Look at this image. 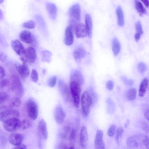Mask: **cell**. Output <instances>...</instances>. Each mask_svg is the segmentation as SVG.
Instances as JSON below:
<instances>
[{
	"label": "cell",
	"mask_w": 149,
	"mask_h": 149,
	"mask_svg": "<svg viewBox=\"0 0 149 149\" xmlns=\"http://www.w3.org/2000/svg\"><path fill=\"white\" fill-rule=\"evenodd\" d=\"M21 121L18 118H13L3 122L4 129L9 132H13L19 129Z\"/></svg>",
	"instance_id": "cell-6"
},
{
	"label": "cell",
	"mask_w": 149,
	"mask_h": 149,
	"mask_svg": "<svg viewBox=\"0 0 149 149\" xmlns=\"http://www.w3.org/2000/svg\"><path fill=\"white\" fill-rule=\"evenodd\" d=\"M12 149H27V148L26 145L23 144H20L16 146Z\"/></svg>",
	"instance_id": "cell-50"
},
{
	"label": "cell",
	"mask_w": 149,
	"mask_h": 149,
	"mask_svg": "<svg viewBox=\"0 0 149 149\" xmlns=\"http://www.w3.org/2000/svg\"><path fill=\"white\" fill-rule=\"evenodd\" d=\"M116 126L115 125H111L107 131V135L110 137L113 136L116 132Z\"/></svg>",
	"instance_id": "cell-36"
},
{
	"label": "cell",
	"mask_w": 149,
	"mask_h": 149,
	"mask_svg": "<svg viewBox=\"0 0 149 149\" xmlns=\"http://www.w3.org/2000/svg\"><path fill=\"white\" fill-rule=\"evenodd\" d=\"M95 149H105V145L103 140L94 141Z\"/></svg>",
	"instance_id": "cell-37"
},
{
	"label": "cell",
	"mask_w": 149,
	"mask_h": 149,
	"mask_svg": "<svg viewBox=\"0 0 149 149\" xmlns=\"http://www.w3.org/2000/svg\"><path fill=\"white\" fill-rule=\"evenodd\" d=\"M70 131V128L69 126H65L60 130L59 136L61 139H65L68 138Z\"/></svg>",
	"instance_id": "cell-26"
},
{
	"label": "cell",
	"mask_w": 149,
	"mask_h": 149,
	"mask_svg": "<svg viewBox=\"0 0 149 149\" xmlns=\"http://www.w3.org/2000/svg\"><path fill=\"white\" fill-rule=\"evenodd\" d=\"M21 104V100L19 97H15L11 100L10 104L11 107H19Z\"/></svg>",
	"instance_id": "cell-33"
},
{
	"label": "cell",
	"mask_w": 149,
	"mask_h": 149,
	"mask_svg": "<svg viewBox=\"0 0 149 149\" xmlns=\"http://www.w3.org/2000/svg\"><path fill=\"white\" fill-rule=\"evenodd\" d=\"M46 8L50 18L53 20H55L57 15V8L55 4L51 2L46 4Z\"/></svg>",
	"instance_id": "cell-18"
},
{
	"label": "cell",
	"mask_w": 149,
	"mask_h": 149,
	"mask_svg": "<svg viewBox=\"0 0 149 149\" xmlns=\"http://www.w3.org/2000/svg\"><path fill=\"white\" fill-rule=\"evenodd\" d=\"M145 136L141 134L132 135L128 138L126 141V144L128 146L132 148H138L143 145Z\"/></svg>",
	"instance_id": "cell-5"
},
{
	"label": "cell",
	"mask_w": 149,
	"mask_h": 149,
	"mask_svg": "<svg viewBox=\"0 0 149 149\" xmlns=\"http://www.w3.org/2000/svg\"><path fill=\"white\" fill-rule=\"evenodd\" d=\"M88 140L87 129L83 126L81 127L79 135L80 143L82 149H87Z\"/></svg>",
	"instance_id": "cell-12"
},
{
	"label": "cell",
	"mask_w": 149,
	"mask_h": 149,
	"mask_svg": "<svg viewBox=\"0 0 149 149\" xmlns=\"http://www.w3.org/2000/svg\"><path fill=\"white\" fill-rule=\"evenodd\" d=\"M54 115L55 120L58 124H61L63 123L65 117V114L61 106L59 105L56 107Z\"/></svg>",
	"instance_id": "cell-15"
},
{
	"label": "cell",
	"mask_w": 149,
	"mask_h": 149,
	"mask_svg": "<svg viewBox=\"0 0 149 149\" xmlns=\"http://www.w3.org/2000/svg\"><path fill=\"white\" fill-rule=\"evenodd\" d=\"M35 22L32 20L25 22L23 24V26L24 27L28 29H33L35 28Z\"/></svg>",
	"instance_id": "cell-34"
},
{
	"label": "cell",
	"mask_w": 149,
	"mask_h": 149,
	"mask_svg": "<svg viewBox=\"0 0 149 149\" xmlns=\"http://www.w3.org/2000/svg\"><path fill=\"white\" fill-rule=\"evenodd\" d=\"M74 36L72 30L68 26L65 30L64 41L66 45H71L73 42Z\"/></svg>",
	"instance_id": "cell-20"
},
{
	"label": "cell",
	"mask_w": 149,
	"mask_h": 149,
	"mask_svg": "<svg viewBox=\"0 0 149 149\" xmlns=\"http://www.w3.org/2000/svg\"><path fill=\"white\" fill-rule=\"evenodd\" d=\"M140 127L141 129L146 133H148L149 127L148 124L144 121H141L140 123Z\"/></svg>",
	"instance_id": "cell-43"
},
{
	"label": "cell",
	"mask_w": 149,
	"mask_h": 149,
	"mask_svg": "<svg viewBox=\"0 0 149 149\" xmlns=\"http://www.w3.org/2000/svg\"><path fill=\"white\" fill-rule=\"evenodd\" d=\"M103 133L102 131L97 130V131L94 141H100L103 140Z\"/></svg>",
	"instance_id": "cell-38"
},
{
	"label": "cell",
	"mask_w": 149,
	"mask_h": 149,
	"mask_svg": "<svg viewBox=\"0 0 149 149\" xmlns=\"http://www.w3.org/2000/svg\"><path fill=\"white\" fill-rule=\"evenodd\" d=\"M141 1L143 2L144 5L147 7H148L149 6V1L148 0H141Z\"/></svg>",
	"instance_id": "cell-56"
},
{
	"label": "cell",
	"mask_w": 149,
	"mask_h": 149,
	"mask_svg": "<svg viewBox=\"0 0 149 149\" xmlns=\"http://www.w3.org/2000/svg\"><path fill=\"white\" fill-rule=\"evenodd\" d=\"M22 57L24 58L26 63H34L37 57L36 50L33 47H29L25 49L23 55Z\"/></svg>",
	"instance_id": "cell-10"
},
{
	"label": "cell",
	"mask_w": 149,
	"mask_h": 149,
	"mask_svg": "<svg viewBox=\"0 0 149 149\" xmlns=\"http://www.w3.org/2000/svg\"><path fill=\"white\" fill-rule=\"evenodd\" d=\"M70 91L75 106L79 107L81 91V85L75 81H71L70 85Z\"/></svg>",
	"instance_id": "cell-3"
},
{
	"label": "cell",
	"mask_w": 149,
	"mask_h": 149,
	"mask_svg": "<svg viewBox=\"0 0 149 149\" xmlns=\"http://www.w3.org/2000/svg\"><path fill=\"white\" fill-rule=\"evenodd\" d=\"M9 98V95L6 92H0V104L6 101Z\"/></svg>",
	"instance_id": "cell-39"
},
{
	"label": "cell",
	"mask_w": 149,
	"mask_h": 149,
	"mask_svg": "<svg viewBox=\"0 0 149 149\" xmlns=\"http://www.w3.org/2000/svg\"><path fill=\"white\" fill-rule=\"evenodd\" d=\"M31 78L32 81L35 83H37L38 80V75L37 71L33 69L31 74Z\"/></svg>",
	"instance_id": "cell-35"
},
{
	"label": "cell",
	"mask_w": 149,
	"mask_h": 149,
	"mask_svg": "<svg viewBox=\"0 0 149 149\" xmlns=\"http://www.w3.org/2000/svg\"><path fill=\"white\" fill-rule=\"evenodd\" d=\"M11 45L12 49L17 54L21 57L23 56L25 49L19 40H15L12 41Z\"/></svg>",
	"instance_id": "cell-13"
},
{
	"label": "cell",
	"mask_w": 149,
	"mask_h": 149,
	"mask_svg": "<svg viewBox=\"0 0 149 149\" xmlns=\"http://www.w3.org/2000/svg\"><path fill=\"white\" fill-rule=\"evenodd\" d=\"M144 116L145 118L148 120H149V110L148 109L144 113Z\"/></svg>",
	"instance_id": "cell-55"
},
{
	"label": "cell",
	"mask_w": 149,
	"mask_h": 149,
	"mask_svg": "<svg viewBox=\"0 0 149 149\" xmlns=\"http://www.w3.org/2000/svg\"><path fill=\"white\" fill-rule=\"evenodd\" d=\"M2 14L1 11V10L0 9V19L2 18Z\"/></svg>",
	"instance_id": "cell-58"
},
{
	"label": "cell",
	"mask_w": 149,
	"mask_h": 149,
	"mask_svg": "<svg viewBox=\"0 0 149 149\" xmlns=\"http://www.w3.org/2000/svg\"><path fill=\"white\" fill-rule=\"evenodd\" d=\"M75 30L76 35L77 38L84 37L87 35L85 25L82 23L77 24L75 26Z\"/></svg>",
	"instance_id": "cell-19"
},
{
	"label": "cell",
	"mask_w": 149,
	"mask_h": 149,
	"mask_svg": "<svg viewBox=\"0 0 149 149\" xmlns=\"http://www.w3.org/2000/svg\"><path fill=\"white\" fill-rule=\"evenodd\" d=\"M130 123V121L129 120H128L126 123H125V128H127L128 126Z\"/></svg>",
	"instance_id": "cell-57"
},
{
	"label": "cell",
	"mask_w": 149,
	"mask_h": 149,
	"mask_svg": "<svg viewBox=\"0 0 149 149\" xmlns=\"http://www.w3.org/2000/svg\"><path fill=\"white\" fill-rule=\"evenodd\" d=\"M141 34L138 33L136 32L135 35V39L136 41H138L139 40L141 37Z\"/></svg>",
	"instance_id": "cell-53"
},
{
	"label": "cell",
	"mask_w": 149,
	"mask_h": 149,
	"mask_svg": "<svg viewBox=\"0 0 149 149\" xmlns=\"http://www.w3.org/2000/svg\"><path fill=\"white\" fill-rule=\"evenodd\" d=\"M19 112L14 109H8L0 113V121H5L13 118H19Z\"/></svg>",
	"instance_id": "cell-8"
},
{
	"label": "cell",
	"mask_w": 149,
	"mask_h": 149,
	"mask_svg": "<svg viewBox=\"0 0 149 149\" xmlns=\"http://www.w3.org/2000/svg\"><path fill=\"white\" fill-rule=\"evenodd\" d=\"M138 69L139 72L141 73H144L146 70L147 66L145 63L143 62H140L138 65Z\"/></svg>",
	"instance_id": "cell-41"
},
{
	"label": "cell",
	"mask_w": 149,
	"mask_h": 149,
	"mask_svg": "<svg viewBox=\"0 0 149 149\" xmlns=\"http://www.w3.org/2000/svg\"><path fill=\"white\" fill-rule=\"evenodd\" d=\"M37 131L40 139H47L48 134L47 125L46 122L43 119H41L38 123Z\"/></svg>",
	"instance_id": "cell-9"
},
{
	"label": "cell",
	"mask_w": 149,
	"mask_h": 149,
	"mask_svg": "<svg viewBox=\"0 0 149 149\" xmlns=\"http://www.w3.org/2000/svg\"><path fill=\"white\" fill-rule=\"evenodd\" d=\"M82 112L85 116H87L90 112V108L92 104V99L90 94L87 91L84 92L81 99Z\"/></svg>",
	"instance_id": "cell-4"
},
{
	"label": "cell",
	"mask_w": 149,
	"mask_h": 149,
	"mask_svg": "<svg viewBox=\"0 0 149 149\" xmlns=\"http://www.w3.org/2000/svg\"><path fill=\"white\" fill-rule=\"evenodd\" d=\"M9 80L7 79H2L0 81V88H3L9 84Z\"/></svg>",
	"instance_id": "cell-44"
},
{
	"label": "cell",
	"mask_w": 149,
	"mask_h": 149,
	"mask_svg": "<svg viewBox=\"0 0 149 149\" xmlns=\"http://www.w3.org/2000/svg\"><path fill=\"white\" fill-rule=\"evenodd\" d=\"M116 13L118 18V23L119 25L123 26L124 23V15L120 6H118L116 9Z\"/></svg>",
	"instance_id": "cell-25"
},
{
	"label": "cell",
	"mask_w": 149,
	"mask_h": 149,
	"mask_svg": "<svg viewBox=\"0 0 149 149\" xmlns=\"http://www.w3.org/2000/svg\"><path fill=\"white\" fill-rule=\"evenodd\" d=\"M136 8L140 16L147 13V11L142 3L138 0L135 1Z\"/></svg>",
	"instance_id": "cell-28"
},
{
	"label": "cell",
	"mask_w": 149,
	"mask_h": 149,
	"mask_svg": "<svg viewBox=\"0 0 149 149\" xmlns=\"http://www.w3.org/2000/svg\"><path fill=\"white\" fill-rule=\"evenodd\" d=\"M136 91L135 88H132L128 91L127 97L128 99L130 101L134 100L136 97Z\"/></svg>",
	"instance_id": "cell-30"
},
{
	"label": "cell",
	"mask_w": 149,
	"mask_h": 149,
	"mask_svg": "<svg viewBox=\"0 0 149 149\" xmlns=\"http://www.w3.org/2000/svg\"><path fill=\"white\" fill-rule=\"evenodd\" d=\"M86 52L85 49L82 47H78L74 50L73 52V56L76 61L80 60L86 55Z\"/></svg>",
	"instance_id": "cell-23"
},
{
	"label": "cell",
	"mask_w": 149,
	"mask_h": 149,
	"mask_svg": "<svg viewBox=\"0 0 149 149\" xmlns=\"http://www.w3.org/2000/svg\"><path fill=\"white\" fill-rule=\"evenodd\" d=\"M24 139V136L22 134L16 133L11 134L8 137L9 142L15 146L21 144Z\"/></svg>",
	"instance_id": "cell-16"
},
{
	"label": "cell",
	"mask_w": 149,
	"mask_h": 149,
	"mask_svg": "<svg viewBox=\"0 0 149 149\" xmlns=\"http://www.w3.org/2000/svg\"><path fill=\"white\" fill-rule=\"evenodd\" d=\"M85 22L87 35L89 37H91L92 33V21L91 17L88 14H86L85 15Z\"/></svg>",
	"instance_id": "cell-22"
},
{
	"label": "cell",
	"mask_w": 149,
	"mask_h": 149,
	"mask_svg": "<svg viewBox=\"0 0 149 149\" xmlns=\"http://www.w3.org/2000/svg\"><path fill=\"white\" fill-rule=\"evenodd\" d=\"M26 107L29 117L33 120L36 119L38 116V109L36 102L32 99L29 100L26 103Z\"/></svg>",
	"instance_id": "cell-7"
},
{
	"label": "cell",
	"mask_w": 149,
	"mask_h": 149,
	"mask_svg": "<svg viewBox=\"0 0 149 149\" xmlns=\"http://www.w3.org/2000/svg\"><path fill=\"white\" fill-rule=\"evenodd\" d=\"M56 149H68L67 145L64 143H61L57 146Z\"/></svg>",
	"instance_id": "cell-49"
},
{
	"label": "cell",
	"mask_w": 149,
	"mask_h": 149,
	"mask_svg": "<svg viewBox=\"0 0 149 149\" xmlns=\"http://www.w3.org/2000/svg\"><path fill=\"white\" fill-rule=\"evenodd\" d=\"M3 1H4V0H0V3H3Z\"/></svg>",
	"instance_id": "cell-60"
},
{
	"label": "cell",
	"mask_w": 149,
	"mask_h": 149,
	"mask_svg": "<svg viewBox=\"0 0 149 149\" xmlns=\"http://www.w3.org/2000/svg\"><path fill=\"white\" fill-rule=\"evenodd\" d=\"M31 126L30 122L27 119H24L21 121L19 129L24 130L30 127Z\"/></svg>",
	"instance_id": "cell-32"
},
{
	"label": "cell",
	"mask_w": 149,
	"mask_h": 149,
	"mask_svg": "<svg viewBox=\"0 0 149 149\" xmlns=\"http://www.w3.org/2000/svg\"><path fill=\"white\" fill-rule=\"evenodd\" d=\"M143 145L146 149H149V138L147 135H145L144 138Z\"/></svg>",
	"instance_id": "cell-46"
},
{
	"label": "cell",
	"mask_w": 149,
	"mask_h": 149,
	"mask_svg": "<svg viewBox=\"0 0 149 149\" xmlns=\"http://www.w3.org/2000/svg\"><path fill=\"white\" fill-rule=\"evenodd\" d=\"M68 13L70 17L69 24L75 26L80 19L81 11L79 4L76 3L73 5L69 9Z\"/></svg>",
	"instance_id": "cell-2"
},
{
	"label": "cell",
	"mask_w": 149,
	"mask_h": 149,
	"mask_svg": "<svg viewBox=\"0 0 149 149\" xmlns=\"http://www.w3.org/2000/svg\"><path fill=\"white\" fill-rule=\"evenodd\" d=\"M77 131L74 128L72 129L70 131L69 136V139L71 141H74L76 138Z\"/></svg>",
	"instance_id": "cell-40"
},
{
	"label": "cell",
	"mask_w": 149,
	"mask_h": 149,
	"mask_svg": "<svg viewBox=\"0 0 149 149\" xmlns=\"http://www.w3.org/2000/svg\"><path fill=\"white\" fill-rule=\"evenodd\" d=\"M41 55L43 61L47 62L50 61L52 54L49 51H44L41 52Z\"/></svg>",
	"instance_id": "cell-31"
},
{
	"label": "cell",
	"mask_w": 149,
	"mask_h": 149,
	"mask_svg": "<svg viewBox=\"0 0 149 149\" xmlns=\"http://www.w3.org/2000/svg\"><path fill=\"white\" fill-rule=\"evenodd\" d=\"M68 149H74V147L73 146L70 147Z\"/></svg>",
	"instance_id": "cell-59"
},
{
	"label": "cell",
	"mask_w": 149,
	"mask_h": 149,
	"mask_svg": "<svg viewBox=\"0 0 149 149\" xmlns=\"http://www.w3.org/2000/svg\"><path fill=\"white\" fill-rule=\"evenodd\" d=\"M7 59L6 55L3 53H0V61L2 62H5Z\"/></svg>",
	"instance_id": "cell-52"
},
{
	"label": "cell",
	"mask_w": 149,
	"mask_h": 149,
	"mask_svg": "<svg viewBox=\"0 0 149 149\" xmlns=\"http://www.w3.org/2000/svg\"><path fill=\"white\" fill-rule=\"evenodd\" d=\"M57 78L56 76H54L50 79L49 81V85L51 87L54 86L56 84Z\"/></svg>",
	"instance_id": "cell-45"
},
{
	"label": "cell",
	"mask_w": 149,
	"mask_h": 149,
	"mask_svg": "<svg viewBox=\"0 0 149 149\" xmlns=\"http://www.w3.org/2000/svg\"><path fill=\"white\" fill-rule=\"evenodd\" d=\"M70 81H75L79 83L81 85L84 82V77L81 73L79 71L75 70L73 71L70 76Z\"/></svg>",
	"instance_id": "cell-21"
},
{
	"label": "cell",
	"mask_w": 149,
	"mask_h": 149,
	"mask_svg": "<svg viewBox=\"0 0 149 149\" xmlns=\"http://www.w3.org/2000/svg\"><path fill=\"white\" fill-rule=\"evenodd\" d=\"M5 75V71L4 68L0 66V79H3Z\"/></svg>",
	"instance_id": "cell-51"
},
{
	"label": "cell",
	"mask_w": 149,
	"mask_h": 149,
	"mask_svg": "<svg viewBox=\"0 0 149 149\" xmlns=\"http://www.w3.org/2000/svg\"><path fill=\"white\" fill-rule=\"evenodd\" d=\"M58 86L60 93L65 101L68 102L70 100V93L68 86L62 80L58 82Z\"/></svg>",
	"instance_id": "cell-11"
},
{
	"label": "cell",
	"mask_w": 149,
	"mask_h": 149,
	"mask_svg": "<svg viewBox=\"0 0 149 149\" xmlns=\"http://www.w3.org/2000/svg\"><path fill=\"white\" fill-rule=\"evenodd\" d=\"M136 29L137 33L142 34L143 33V31L141 24L140 21H138L135 24Z\"/></svg>",
	"instance_id": "cell-42"
},
{
	"label": "cell",
	"mask_w": 149,
	"mask_h": 149,
	"mask_svg": "<svg viewBox=\"0 0 149 149\" xmlns=\"http://www.w3.org/2000/svg\"><path fill=\"white\" fill-rule=\"evenodd\" d=\"M123 132L124 130L122 127H119L117 129L115 137V141L117 144H118L120 143Z\"/></svg>",
	"instance_id": "cell-29"
},
{
	"label": "cell",
	"mask_w": 149,
	"mask_h": 149,
	"mask_svg": "<svg viewBox=\"0 0 149 149\" xmlns=\"http://www.w3.org/2000/svg\"><path fill=\"white\" fill-rule=\"evenodd\" d=\"M122 79L123 82L127 85L131 86L132 85L133 83V81L130 79H128L126 78L123 77Z\"/></svg>",
	"instance_id": "cell-48"
},
{
	"label": "cell",
	"mask_w": 149,
	"mask_h": 149,
	"mask_svg": "<svg viewBox=\"0 0 149 149\" xmlns=\"http://www.w3.org/2000/svg\"><path fill=\"white\" fill-rule=\"evenodd\" d=\"M10 89L16 96L19 98L22 97L24 93L23 86L19 78L16 75L12 76L11 79Z\"/></svg>",
	"instance_id": "cell-1"
},
{
	"label": "cell",
	"mask_w": 149,
	"mask_h": 149,
	"mask_svg": "<svg viewBox=\"0 0 149 149\" xmlns=\"http://www.w3.org/2000/svg\"><path fill=\"white\" fill-rule=\"evenodd\" d=\"M20 40L22 42L28 44H32L33 41V38L31 32L28 30H24L19 34Z\"/></svg>",
	"instance_id": "cell-14"
},
{
	"label": "cell",
	"mask_w": 149,
	"mask_h": 149,
	"mask_svg": "<svg viewBox=\"0 0 149 149\" xmlns=\"http://www.w3.org/2000/svg\"><path fill=\"white\" fill-rule=\"evenodd\" d=\"M106 86L108 90H111L113 88L114 86L113 82L112 81L109 80L106 83Z\"/></svg>",
	"instance_id": "cell-47"
},
{
	"label": "cell",
	"mask_w": 149,
	"mask_h": 149,
	"mask_svg": "<svg viewBox=\"0 0 149 149\" xmlns=\"http://www.w3.org/2000/svg\"><path fill=\"white\" fill-rule=\"evenodd\" d=\"M112 48L114 55H117L120 51V45L118 40L116 38H114L112 40Z\"/></svg>",
	"instance_id": "cell-27"
},
{
	"label": "cell",
	"mask_w": 149,
	"mask_h": 149,
	"mask_svg": "<svg viewBox=\"0 0 149 149\" xmlns=\"http://www.w3.org/2000/svg\"><path fill=\"white\" fill-rule=\"evenodd\" d=\"M8 109L5 106H0V113Z\"/></svg>",
	"instance_id": "cell-54"
},
{
	"label": "cell",
	"mask_w": 149,
	"mask_h": 149,
	"mask_svg": "<svg viewBox=\"0 0 149 149\" xmlns=\"http://www.w3.org/2000/svg\"><path fill=\"white\" fill-rule=\"evenodd\" d=\"M15 67L20 76L22 78H25L29 74L30 70L26 63L16 64Z\"/></svg>",
	"instance_id": "cell-17"
},
{
	"label": "cell",
	"mask_w": 149,
	"mask_h": 149,
	"mask_svg": "<svg viewBox=\"0 0 149 149\" xmlns=\"http://www.w3.org/2000/svg\"><path fill=\"white\" fill-rule=\"evenodd\" d=\"M148 84V79L147 78H145L140 84L139 91V96L143 97L144 96L146 92Z\"/></svg>",
	"instance_id": "cell-24"
}]
</instances>
